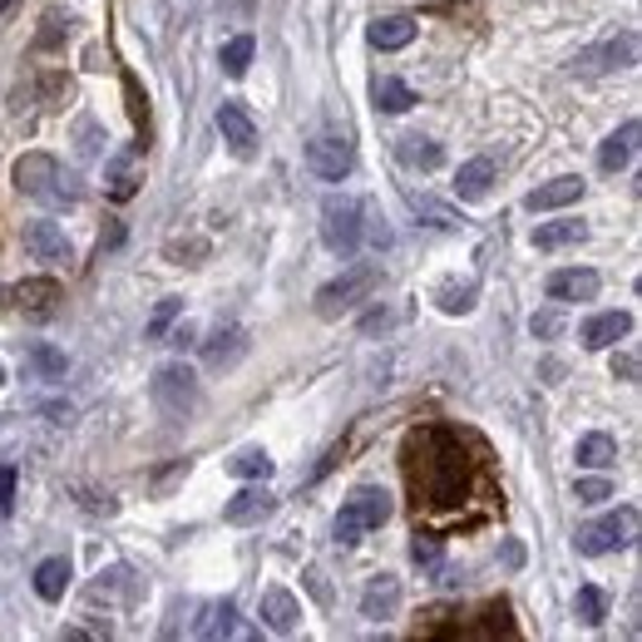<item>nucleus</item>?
Returning <instances> with one entry per match:
<instances>
[{"label":"nucleus","mask_w":642,"mask_h":642,"mask_svg":"<svg viewBox=\"0 0 642 642\" xmlns=\"http://www.w3.org/2000/svg\"><path fill=\"white\" fill-rule=\"evenodd\" d=\"M484 450L454 425H415L401 444V474L415 514H454L480 484Z\"/></svg>","instance_id":"1"},{"label":"nucleus","mask_w":642,"mask_h":642,"mask_svg":"<svg viewBox=\"0 0 642 642\" xmlns=\"http://www.w3.org/2000/svg\"><path fill=\"white\" fill-rule=\"evenodd\" d=\"M375 286H381V262L351 267V272H341L336 282H326L322 292H316V316H322V322H336V316H346L351 306H361Z\"/></svg>","instance_id":"2"},{"label":"nucleus","mask_w":642,"mask_h":642,"mask_svg":"<svg viewBox=\"0 0 642 642\" xmlns=\"http://www.w3.org/2000/svg\"><path fill=\"white\" fill-rule=\"evenodd\" d=\"M148 395H154V405L168 415V420H183V415H193L198 401H203V391H198V375L188 371V365H158Z\"/></svg>","instance_id":"3"},{"label":"nucleus","mask_w":642,"mask_h":642,"mask_svg":"<svg viewBox=\"0 0 642 642\" xmlns=\"http://www.w3.org/2000/svg\"><path fill=\"white\" fill-rule=\"evenodd\" d=\"M322 243L336 257H351L361 247V203L356 198H326L322 203Z\"/></svg>","instance_id":"4"},{"label":"nucleus","mask_w":642,"mask_h":642,"mask_svg":"<svg viewBox=\"0 0 642 642\" xmlns=\"http://www.w3.org/2000/svg\"><path fill=\"white\" fill-rule=\"evenodd\" d=\"M638 35L632 30H622L618 40H602V45L593 49H578L573 55V75H612V69H632L638 65Z\"/></svg>","instance_id":"5"},{"label":"nucleus","mask_w":642,"mask_h":642,"mask_svg":"<svg viewBox=\"0 0 642 642\" xmlns=\"http://www.w3.org/2000/svg\"><path fill=\"white\" fill-rule=\"evenodd\" d=\"M632 523H638V509H618V514H602V519L583 523L578 529V553H588V559H598V553H612L622 549V543L632 539Z\"/></svg>","instance_id":"6"},{"label":"nucleus","mask_w":642,"mask_h":642,"mask_svg":"<svg viewBox=\"0 0 642 642\" xmlns=\"http://www.w3.org/2000/svg\"><path fill=\"white\" fill-rule=\"evenodd\" d=\"M59 164L49 154H25V158H15V188L25 198H40V203H59Z\"/></svg>","instance_id":"7"},{"label":"nucleus","mask_w":642,"mask_h":642,"mask_svg":"<svg viewBox=\"0 0 642 642\" xmlns=\"http://www.w3.org/2000/svg\"><path fill=\"white\" fill-rule=\"evenodd\" d=\"M59 302H65V292H59V282H49V277H30V282L10 286V306H15L25 322H49V316L59 312Z\"/></svg>","instance_id":"8"},{"label":"nucleus","mask_w":642,"mask_h":642,"mask_svg":"<svg viewBox=\"0 0 642 642\" xmlns=\"http://www.w3.org/2000/svg\"><path fill=\"white\" fill-rule=\"evenodd\" d=\"M306 168H312L316 178H326V183H341L346 173L356 168V148L346 144V138H312L306 144Z\"/></svg>","instance_id":"9"},{"label":"nucleus","mask_w":642,"mask_h":642,"mask_svg":"<svg viewBox=\"0 0 642 642\" xmlns=\"http://www.w3.org/2000/svg\"><path fill=\"white\" fill-rule=\"evenodd\" d=\"M217 128H223V144L233 148L237 158H247L257 148V124H252V114H247L237 99H227V104L217 109Z\"/></svg>","instance_id":"10"},{"label":"nucleus","mask_w":642,"mask_h":642,"mask_svg":"<svg viewBox=\"0 0 642 642\" xmlns=\"http://www.w3.org/2000/svg\"><path fill=\"white\" fill-rule=\"evenodd\" d=\"M543 286H549L553 302H593L602 282H598V272H593V267H563V272H553Z\"/></svg>","instance_id":"11"},{"label":"nucleus","mask_w":642,"mask_h":642,"mask_svg":"<svg viewBox=\"0 0 642 642\" xmlns=\"http://www.w3.org/2000/svg\"><path fill=\"white\" fill-rule=\"evenodd\" d=\"M272 504H277V499L262 489V484H247V489H237L233 499L223 504V519L243 529V523H257V519H267V514H272Z\"/></svg>","instance_id":"12"},{"label":"nucleus","mask_w":642,"mask_h":642,"mask_svg":"<svg viewBox=\"0 0 642 642\" xmlns=\"http://www.w3.org/2000/svg\"><path fill=\"white\" fill-rule=\"evenodd\" d=\"M346 509H351L356 519L365 523V529H381V523L391 519V509H395V504H391V494H385L381 484H356V489H351V499H346Z\"/></svg>","instance_id":"13"},{"label":"nucleus","mask_w":642,"mask_h":642,"mask_svg":"<svg viewBox=\"0 0 642 642\" xmlns=\"http://www.w3.org/2000/svg\"><path fill=\"white\" fill-rule=\"evenodd\" d=\"M25 252H35L40 262H69V237L59 223H30L25 227Z\"/></svg>","instance_id":"14"},{"label":"nucleus","mask_w":642,"mask_h":642,"mask_svg":"<svg viewBox=\"0 0 642 642\" xmlns=\"http://www.w3.org/2000/svg\"><path fill=\"white\" fill-rule=\"evenodd\" d=\"M628 331H632L628 312H602V316H593V322H583V346H588V351H608V346H618Z\"/></svg>","instance_id":"15"},{"label":"nucleus","mask_w":642,"mask_h":642,"mask_svg":"<svg viewBox=\"0 0 642 642\" xmlns=\"http://www.w3.org/2000/svg\"><path fill=\"white\" fill-rule=\"evenodd\" d=\"M395 608H401V578L395 573H375L361 593V612L365 618H391Z\"/></svg>","instance_id":"16"},{"label":"nucleus","mask_w":642,"mask_h":642,"mask_svg":"<svg viewBox=\"0 0 642 642\" xmlns=\"http://www.w3.org/2000/svg\"><path fill=\"white\" fill-rule=\"evenodd\" d=\"M262 622L272 632H296V622H302V602H296V593L267 588L262 593Z\"/></svg>","instance_id":"17"},{"label":"nucleus","mask_w":642,"mask_h":642,"mask_svg":"<svg viewBox=\"0 0 642 642\" xmlns=\"http://www.w3.org/2000/svg\"><path fill=\"white\" fill-rule=\"evenodd\" d=\"M247 351V331L243 326H227V331H217L213 341L203 346V365L207 371H227V365H237Z\"/></svg>","instance_id":"18"},{"label":"nucleus","mask_w":642,"mask_h":642,"mask_svg":"<svg viewBox=\"0 0 642 642\" xmlns=\"http://www.w3.org/2000/svg\"><path fill=\"white\" fill-rule=\"evenodd\" d=\"M588 237V223H578V217H559V223H539L533 227V247L539 252H559V247H573Z\"/></svg>","instance_id":"19"},{"label":"nucleus","mask_w":642,"mask_h":642,"mask_svg":"<svg viewBox=\"0 0 642 642\" xmlns=\"http://www.w3.org/2000/svg\"><path fill=\"white\" fill-rule=\"evenodd\" d=\"M415 20L410 15H385V20H371V30H365V40H371L375 49H405L415 40Z\"/></svg>","instance_id":"20"},{"label":"nucleus","mask_w":642,"mask_h":642,"mask_svg":"<svg viewBox=\"0 0 642 642\" xmlns=\"http://www.w3.org/2000/svg\"><path fill=\"white\" fill-rule=\"evenodd\" d=\"M632 148H638V119H628V124H622L618 134H612L608 144L598 148V164H602V173H622V168L632 164Z\"/></svg>","instance_id":"21"},{"label":"nucleus","mask_w":642,"mask_h":642,"mask_svg":"<svg viewBox=\"0 0 642 642\" xmlns=\"http://www.w3.org/2000/svg\"><path fill=\"white\" fill-rule=\"evenodd\" d=\"M489 183H494V164H489V158H470V164H460V173H454V193H460L464 203L489 198Z\"/></svg>","instance_id":"22"},{"label":"nucleus","mask_w":642,"mask_h":642,"mask_svg":"<svg viewBox=\"0 0 642 642\" xmlns=\"http://www.w3.org/2000/svg\"><path fill=\"white\" fill-rule=\"evenodd\" d=\"M573 198H583V178H553V183L533 188V193L523 198V207H529V213H549V207H563V203H573Z\"/></svg>","instance_id":"23"},{"label":"nucleus","mask_w":642,"mask_h":642,"mask_svg":"<svg viewBox=\"0 0 642 642\" xmlns=\"http://www.w3.org/2000/svg\"><path fill=\"white\" fill-rule=\"evenodd\" d=\"M578 464L583 470H612V464H618V440H612V435H583L578 440Z\"/></svg>","instance_id":"24"},{"label":"nucleus","mask_w":642,"mask_h":642,"mask_svg":"<svg viewBox=\"0 0 642 642\" xmlns=\"http://www.w3.org/2000/svg\"><path fill=\"white\" fill-rule=\"evenodd\" d=\"M65 588H69V559H45L35 568V593L45 602H59L65 598Z\"/></svg>","instance_id":"25"},{"label":"nucleus","mask_w":642,"mask_h":642,"mask_svg":"<svg viewBox=\"0 0 642 642\" xmlns=\"http://www.w3.org/2000/svg\"><path fill=\"white\" fill-rule=\"evenodd\" d=\"M395 154H401V164H410V168H440V144H430V138H420V134H405L401 144H395Z\"/></svg>","instance_id":"26"},{"label":"nucleus","mask_w":642,"mask_h":642,"mask_svg":"<svg viewBox=\"0 0 642 642\" xmlns=\"http://www.w3.org/2000/svg\"><path fill=\"white\" fill-rule=\"evenodd\" d=\"M252 35H237V40H227L223 45V55H217V65H223V75H233V79H243L247 75V65H252Z\"/></svg>","instance_id":"27"},{"label":"nucleus","mask_w":642,"mask_h":642,"mask_svg":"<svg viewBox=\"0 0 642 642\" xmlns=\"http://www.w3.org/2000/svg\"><path fill=\"white\" fill-rule=\"evenodd\" d=\"M410 213H415V217H425V223H435V227H444V233H454V227H464V217L454 213V207L435 203V198H410Z\"/></svg>","instance_id":"28"},{"label":"nucleus","mask_w":642,"mask_h":642,"mask_svg":"<svg viewBox=\"0 0 642 642\" xmlns=\"http://www.w3.org/2000/svg\"><path fill=\"white\" fill-rule=\"evenodd\" d=\"M375 104L385 109V114H405V109L415 104L410 85H401V79H375Z\"/></svg>","instance_id":"29"},{"label":"nucleus","mask_w":642,"mask_h":642,"mask_svg":"<svg viewBox=\"0 0 642 642\" xmlns=\"http://www.w3.org/2000/svg\"><path fill=\"white\" fill-rule=\"evenodd\" d=\"M134 188H138V168H134V158H114L109 164V198H134Z\"/></svg>","instance_id":"30"},{"label":"nucleus","mask_w":642,"mask_h":642,"mask_svg":"<svg viewBox=\"0 0 642 642\" xmlns=\"http://www.w3.org/2000/svg\"><path fill=\"white\" fill-rule=\"evenodd\" d=\"M227 470H233L237 480H267V474H272V460H267V450H243L227 460Z\"/></svg>","instance_id":"31"},{"label":"nucleus","mask_w":642,"mask_h":642,"mask_svg":"<svg viewBox=\"0 0 642 642\" xmlns=\"http://www.w3.org/2000/svg\"><path fill=\"white\" fill-rule=\"evenodd\" d=\"M474 296H480V286L474 282H460V286H440V292H435V302H440V312H450V316H460V312H470L474 306Z\"/></svg>","instance_id":"32"},{"label":"nucleus","mask_w":642,"mask_h":642,"mask_svg":"<svg viewBox=\"0 0 642 642\" xmlns=\"http://www.w3.org/2000/svg\"><path fill=\"white\" fill-rule=\"evenodd\" d=\"M573 612H578L583 622H593V628H598L602 618H608V598H602V588H578V598H573Z\"/></svg>","instance_id":"33"},{"label":"nucleus","mask_w":642,"mask_h":642,"mask_svg":"<svg viewBox=\"0 0 642 642\" xmlns=\"http://www.w3.org/2000/svg\"><path fill=\"white\" fill-rule=\"evenodd\" d=\"M30 365H35L45 381H65V356H59L55 346H35V351H30Z\"/></svg>","instance_id":"34"},{"label":"nucleus","mask_w":642,"mask_h":642,"mask_svg":"<svg viewBox=\"0 0 642 642\" xmlns=\"http://www.w3.org/2000/svg\"><path fill=\"white\" fill-rule=\"evenodd\" d=\"M361 533H365V523L356 519L351 509H341V514H336V543H341V549H351V543H361Z\"/></svg>","instance_id":"35"},{"label":"nucleus","mask_w":642,"mask_h":642,"mask_svg":"<svg viewBox=\"0 0 642 642\" xmlns=\"http://www.w3.org/2000/svg\"><path fill=\"white\" fill-rule=\"evenodd\" d=\"M573 499L578 504H602V499H612V484L608 480H578L573 484Z\"/></svg>","instance_id":"36"},{"label":"nucleus","mask_w":642,"mask_h":642,"mask_svg":"<svg viewBox=\"0 0 642 642\" xmlns=\"http://www.w3.org/2000/svg\"><path fill=\"white\" fill-rule=\"evenodd\" d=\"M178 312H183V302H178V296H164V302H158V312H154V322H148V336L158 341V336L168 331V322H173Z\"/></svg>","instance_id":"37"},{"label":"nucleus","mask_w":642,"mask_h":642,"mask_svg":"<svg viewBox=\"0 0 642 642\" xmlns=\"http://www.w3.org/2000/svg\"><path fill=\"white\" fill-rule=\"evenodd\" d=\"M529 331L549 341V336H559V331H563V316H559V312H533V316H529Z\"/></svg>","instance_id":"38"},{"label":"nucleus","mask_w":642,"mask_h":642,"mask_svg":"<svg viewBox=\"0 0 642 642\" xmlns=\"http://www.w3.org/2000/svg\"><path fill=\"white\" fill-rule=\"evenodd\" d=\"M410 559H415V563H425V568H435V563H440V543H435V539H425V533H415Z\"/></svg>","instance_id":"39"},{"label":"nucleus","mask_w":642,"mask_h":642,"mask_svg":"<svg viewBox=\"0 0 642 642\" xmlns=\"http://www.w3.org/2000/svg\"><path fill=\"white\" fill-rule=\"evenodd\" d=\"M15 509V464H0V514Z\"/></svg>","instance_id":"40"},{"label":"nucleus","mask_w":642,"mask_h":642,"mask_svg":"<svg viewBox=\"0 0 642 642\" xmlns=\"http://www.w3.org/2000/svg\"><path fill=\"white\" fill-rule=\"evenodd\" d=\"M612 375H622V381H638V356H612Z\"/></svg>","instance_id":"41"},{"label":"nucleus","mask_w":642,"mask_h":642,"mask_svg":"<svg viewBox=\"0 0 642 642\" xmlns=\"http://www.w3.org/2000/svg\"><path fill=\"white\" fill-rule=\"evenodd\" d=\"M306 588H312L322 602H331V593H326V583H322V573H316V568H306Z\"/></svg>","instance_id":"42"},{"label":"nucleus","mask_w":642,"mask_h":642,"mask_svg":"<svg viewBox=\"0 0 642 642\" xmlns=\"http://www.w3.org/2000/svg\"><path fill=\"white\" fill-rule=\"evenodd\" d=\"M504 559H509V568H519V563H523V549H519V543H504Z\"/></svg>","instance_id":"43"},{"label":"nucleus","mask_w":642,"mask_h":642,"mask_svg":"<svg viewBox=\"0 0 642 642\" xmlns=\"http://www.w3.org/2000/svg\"><path fill=\"white\" fill-rule=\"evenodd\" d=\"M0 385H5V365H0Z\"/></svg>","instance_id":"44"},{"label":"nucleus","mask_w":642,"mask_h":642,"mask_svg":"<svg viewBox=\"0 0 642 642\" xmlns=\"http://www.w3.org/2000/svg\"><path fill=\"white\" fill-rule=\"evenodd\" d=\"M0 10H10V0H0Z\"/></svg>","instance_id":"45"}]
</instances>
